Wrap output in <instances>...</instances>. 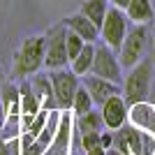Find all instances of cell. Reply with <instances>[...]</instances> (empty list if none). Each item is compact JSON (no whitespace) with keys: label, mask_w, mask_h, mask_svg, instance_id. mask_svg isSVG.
<instances>
[{"label":"cell","mask_w":155,"mask_h":155,"mask_svg":"<svg viewBox=\"0 0 155 155\" xmlns=\"http://www.w3.org/2000/svg\"><path fill=\"white\" fill-rule=\"evenodd\" d=\"M153 84V60L141 58L134 67H130L123 84V97L127 104H141L150 93Z\"/></svg>","instance_id":"6da1fadb"},{"label":"cell","mask_w":155,"mask_h":155,"mask_svg":"<svg viewBox=\"0 0 155 155\" xmlns=\"http://www.w3.org/2000/svg\"><path fill=\"white\" fill-rule=\"evenodd\" d=\"M44 53H46V37L44 35H32L28 37L21 49L14 56V74L16 77H30L37 74V70L44 65Z\"/></svg>","instance_id":"7a4b0ae2"},{"label":"cell","mask_w":155,"mask_h":155,"mask_svg":"<svg viewBox=\"0 0 155 155\" xmlns=\"http://www.w3.org/2000/svg\"><path fill=\"white\" fill-rule=\"evenodd\" d=\"M146 44H148V28H146V23H134V28L127 30L123 44L118 49V60L123 65V70L134 67V65L143 58Z\"/></svg>","instance_id":"3957f363"},{"label":"cell","mask_w":155,"mask_h":155,"mask_svg":"<svg viewBox=\"0 0 155 155\" xmlns=\"http://www.w3.org/2000/svg\"><path fill=\"white\" fill-rule=\"evenodd\" d=\"M127 21L130 19L125 14V9L111 5L107 9V16H104L102 26H100V39L107 46H111L114 51H118L120 44H123V39H125V35H127V30H130Z\"/></svg>","instance_id":"277c9868"},{"label":"cell","mask_w":155,"mask_h":155,"mask_svg":"<svg viewBox=\"0 0 155 155\" xmlns=\"http://www.w3.org/2000/svg\"><path fill=\"white\" fill-rule=\"evenodd\" d=\"M91 74L102 79H109L114 84H120L123 81V65L118 60V53L107 44L95 46V60H93Z\"/></svg>","instance_id":"5b68a950"},{"label":"cell","mask_w":155,"mask_h":155,"mask_svg":"<svg viewBox=\"0 0 155 155\" xmlns=\"http://www.w3.org/2000/svg\"><path fill=\"white\" fill-rule=\"evenodd\" d=\"M53 86V95H56V102H58V109H72V100H74V93L81 84H79V74H74L72 70H51L49 74Z\"/></svg>","instance_id":"8992f818"},{"label":"cell","mask_w":155,"mask_h":155,"mask_svg":"<svg viewBox=\"0 0 155 155\" xmlns=\"http://www.w3.org/2000/svg\"><path fill=\"white\" fill-rule=\"evenodd\" d=\"M65 28L56 26L46 35V53H44V67L46 70H60L70 63L67 49H65Z\"/></svg>","instance_id":"52a82bcc"},{"label":"cell","mask_w":155,"mask_h":155,"mask_svg":"<svg viewBox=\"0 0 155 155\" xmlns=\"http://www.w3.org/2000/svg\"><path fill=\"white\" fill-rule=\"evenodd\" d=\"M102 120L109 130H118L127 123V102L123 95H111L102 104Z\"/></svg>","instance_id":"ba28073f"},{"label":"cell","mask_w":155,"mask_h":155,"mask_svg":"<svg viewBox=\"0 0 155 155\" xmlns=\"http://www.w3.org/2000/svg\"><path fill=\"white\" fill-rule=\"evenodd\" d=\"M84 86H86V91L91 93L93 102L100 104V107H102L111 95H120L118 84H114V81H109V79H102V77H95V74H86L84 77Z\"/></svg>","instance_id":"9c48e42d"},{"label":"cell","mask_w":155,"mask_h":155,"mask_svg":"<svg viewBox=\"0 0 155 155\" xmlns=\"http://www.w3.org/2000/svg\"><path fill=\"white\" fill-rule=\"evenodd\" d=\"M70 143H72V118L70 114H63L58 118V127H56V134L51 139V146L46 153L49 155H67L70 153Z\"/></svg>","instance_id":"30bf717a"},{"label":"cell","mask_w":155,"mask_h":155,"mask_svg":"<svg viewBox=\"0 0 155 155\" xmlns=\"http://www.w3.org/2000/svg\"><path fill=\"white\" fill-rule=\"evenodd\" d=\"M67 28L74 30L77 35H81L86 42H97V39H100V28H97L88 16H84L81 12L67 19Z\"/></svg>","instance_id":"8fae6325"},{"label":"cell","mask_w":155,"mask_h":155,"mask_svg":"<svg viewBox=\"0 0 155 155\" xmlns=\"http://www.w3.org/2000/svg\"><path fill=\"white\" fill-rule=\"evenodd\" d=\"M35 93H37L39 102H42V109H58V102H56V95H53V86H51V79L46 77V74H37V77L30 81Z\"/></svg>","instance_id":"7c38bea8"},{"label":"cell","mask_w":155,"mask_h":155,"mask_svg":"<svg viewBox=\"0 0 155 155\" xmlns=\"http://www.w3.org/2000/svg\"><path fill=\"white\" fill-rule=\"evenodd\" d=\"M125 14H127V19L132 23H146L148 26L155 16L153 2L150 0H130V5L125 7Z\"/></svg>","instance_id":"4fadbf2b"},{"label":"cell","mask_w":155,"mask_h":155,"mask_svg":"<svg viewBox=\"0 0 155 155\" xmlns=\"http://www.w3.org/2000/svg\"><path fill=\"white\" fill-rule=\"evenodd\" d=\"M0 107L5 109L7 116H19L21 114V91L14 84H2L0 91Z\"/></svg>","instance_id":"5bb4252c"},{"label":"cell","mask_w":155,"mask_h":155,"mask_svg":"<svg viewBox=\"0 0 155 155\" xmlns=\"http://www.w3.org/2000/svg\"><path fill=\"white\" fill-rule=\"evenodd\" d=\"M93 60H95V44H93V42H86L84 49H81V53L70 63L72 65L70 70L74 72V74H79V77H86V74H91Z\"/></svg>","instance_id":"9a60e30c"},{"label":"cell","mask_w":155,"mask_h":155,"mask_svg":"<svg viewBox=\"0 0 155 155\" xmlns=\"http://www.w3.org/2000/svg\"><path fill=\"white\" fill-rule=\"evenodd\" d=\"M21 91V114H30V116H35L39 109H42V102H39L37 93H35V88H32L30 81H23V84L19 86Z\"/></svg>","instance_id":"2e32d148"},{"label":"cell","mask_w":155,"mask_h":155,"mask_svg":"<svg viewBox=\"0 0 155 155\" xmlns=\"http://www.w3.org/2000/svg\"><path fill=\"white\" fill-rule=\"evenodd\" d=\"M107 9H109V0H84L81 2V14L88 16L97 28L102 26L104 16H107Z\"/></svg>","instance_id":"e0dca14e"},{"label":"cell","mask_w":155,"mask_h":155,"mask_svg":"<svg viewBox=\"0 0 155 155\" xmlns=\"http://www.w3.org/2000/svg\"><path fill=\"white\" fill-rule=\"evenodd\" d=\"M93 97H91V93L86 91V86L81 84L77 88V93H74V100H72V111L77 114V116H84V114H88V111L93 109Z\"/></svg>","instance_id":"ac0fdd59"},{"label":"cell","mask_w":155,"mask_h":155,"mask_svg":"<svg viewBox=\"0 0 155 155\" xmlns=\"http://www.w3.org/2000/svg\"><path fill=\"white\" fill-rule=\"evenodd\" d=\"M79 130L84 132H102L104 130V120H102V111H88L84 116H79Z\"/></svg>","instance_id":"d6986e66"},{"label":"cell","mask_w":155,"mask_h":155,"mask_svg":"<svg viewBox=\"0 0 155 155\" xmlns=\"http://www.w3.org/2000/svg\"><path fill=\"white\" fill-rule=\"evenodd\" d=\"M84 44H86V39L81 37V35H77L74 30H67V32H65V49H67V58H70V63L77 58L79 53H81Z\"/></svg>","instance_id":"ffe728a7"},{"label":"cell","mask_w":155,"mask_h":155,"mask_svg":"<svg viewBox=\"0 0 155 155\" xmlns=\"http://www.w3.org/2000/svg\"><path fill=\"white\" fill-rule=\"evenodd\" d=\"M46 120H49V109H39L37 114H35V118H32V123H30V127L23 132V134H28L30 139H35V137L44 130V125H46Z\"/></svg>","instance_id":"44dd1931"},{"label":"cell","mask_w":155,"mask_h":155,"mask_svg":"<svg viewBox=\"0 0 155 155\" xmlns=\"http://www.w3.org/2000/svg\"><path fill=\"white\" fill-rule=\"evenodd\" d=\"M100 134H102V132H84V134H81V146H84V150L102 146V143H100Z\"/></svg>","instance_id":"7402d4cb"},{"label":"cell","mask_w":155,"mask_h":155,"mask_svg":"<svg viewBox=\"0 0 155 155\" xmlns=\"http://www.w3.org/2000/svg\"><path fill=\"white\" fill-rule=\"evenodd\" d=\"M100 143H102L104 148H111V146H114V134H111V132H102V134H100Z\"/></svg>","instance_id":"603a6c76"},{"label":"cell","mask_w":155,"mask_h":155,"mask_svg":"<svg viewBox=\"0 0 155 155\" xmlns=\"http://www.w3.org/2000/svg\"><path fill=\"white\" fill-rule=\"evenodd\" d=\"M0 155H12V148H9V141L0 137Z\"/></svg>","instance_id":"cb8c5ba5"},{"label":"cell","mask_w":155,"mask_h":155,"mask_svg":"<svg viewBox=\"0 0 155 155\" xmlns=\"http://www.w3.org/2000/svg\"><path fill=\"white\" fill-rule=\"evenodd\" d=\"M86 155H107V148L104 146H95V148L86 150Z\"/></svg>","instance_id":"d4e9b609"},{"label":"cell","mask_w":155,"mask_h":155,"mask_svg":"<svg viewBox=\"0 0 155 155\" xmlns=\"http://www.w3.org/2000/svg\"><path fill=\"white\" fill-rule=\"evenodd\" d=\"M114 7H120V9H125V7L130 5V0H109Z\"/></svg>","instance_id":"484cf974"},{"label":"cell","mask_w":155,"mask_h":155,"mask_svg":"<svg viewBox=\"0 0 155 155\" xmlns=\"http://www.w3.org/2000/svg\"><path fill=\"white\" fill-rule=\"evenodd\" d=\"M5 109H2V107H0V134H2V130H5Z\"/></svg>","instance_id":"4316f807"},{"label":"cell","mask_w":155,"mask_h":155,"mask_svg":"<svg viewBox=\"0 0 155 155\" xmlns=\"http://www.w3.org/2000/svg\"><path fill=\"white\" fill-rule=\"evenodd\" d=\"M107 155H125V153H120L118 148H107Z\"/></svg>","instance_id":"83f0119b"},{"label":"cell","mask_w":155,"mask_h":155,"mask_svg":"<svg viewBox=\"0 0 155 155\" xmlns=\"http://www.w3.org/2000/svg\"><path fill=\"white\" fill-rule=\"evenodd\" d=\"M0 91H2V72H0Z\"/></svg>","instance_id":"f1b7e54d"}]
</instances>
